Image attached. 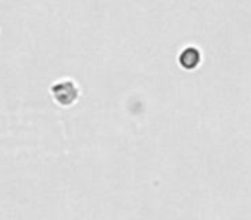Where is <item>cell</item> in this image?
Instances as JSON below:
<instances>
[{
  "mask_svg": "<svg viewBox=\"0 0 251 220\" xmlns=\"http://www.w3.org/2000/svg\"><path fill=\"white\" fill-rule=\"evenodd\" d=\"M52 91L53 100L57 101L62 107H69V105H74L79 98V88L74 83L73 79H60L55 81L50 88Z\"/></svg>",
  "mask_w": 251,
  "mask_h": 220,
  "instance_id": "6da1fadb",
  "label": "cell"
},
{
  "mask_svg": "<svg viewBox=\"0 0 251 220\" xmlns=\"http://www.w3.org/2000/svg\"><path fill=\"white\" fill-rule=\"evenodd\" d=\"M179 64H181L186 71L195 69L200 64V52L196 49H186L184 52L181 53V57H179Z\"/></svg>",
  "mask_w": 251,
  "mask_h": 220,
  "instance_id": "7a4b0ae2",
  "label": "cell"
}]
</instances>
